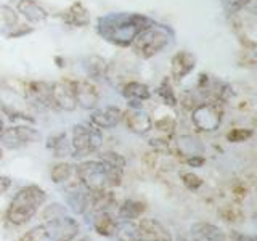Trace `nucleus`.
<instances>
[{"instance_id":"obj_30","label":"nucleus","mask_w":257,"mask_h":241,"mask_svg":"<svg viewBox=\"0 0 257 241\" xmlns=\"http://www.w3.org/2000/svg\"><path fill=\"white\" fill-rule=\"evenodd\" d=\"M249 2H251V0H223L222 4H223V10L233 15V13H238L243 10Z\"/></svg>"},{"instance_id":"obj_26","label":"nucleus","mask_w":257,"mask_h":241,"mask_svg":"<svg viewBox=\"0 0 257 241\" xmlns=\"http://www.w3.org/2000/svg\"><path fill=\"white\" fill-rule=\"evenodd\" d=\"M252 137V131L251 129H233L227 134V140L231 143H241L246 142Z\"/></svg>"},{"instance_id":"obj_29","label":"nucleus","mask_w":257,"mask_h":241,"mask_svg":"<svg viewBox=\"0 0 257 241\" xmlns=\"http://www.w3.org/2000/svg\"><path fill=\"white\" fill-rule=\"evenodd\" d=\"M153 127L156 129L159 132H164V134H172L174 129H175V120L171 117H161L158 120L153 123Z\"/></svg>"},{"instance_id":"obj_18","label":"nucleus","mask_w":257,"mask_h":241,"mask_svg":"<svg viewBox=\"0 0 257 241\" xmlns=\"http://www.w3.org/2000/svg\"><path fill=\"white\" fill-rule=\"evenodd\" d=\"M195 56L190 52H180L172 58V74L177 79H183L195 69Z\"/></svg>"},{"instance_id":"obj_19","label":"nucleus","mask_w":257,"mask_h":241,"mask_svg":"<svg viewBox=\"0 0 257 241\" xmlns=\"http://www.w3.org/2000/svg\"><path fill=\"white\" fill-rule=\"evenodd\" d=\"M18 12L31 23H44L48 18V13L36 0H20Z\"/></svg>"},{"instance_id":"obj_17","label":"nucleus","mask_w":257,"mask_h":241,"mask_svg":"<svg viewBox=\"0 0 257 241\" xmlns=\"http://www.w3.org/2000/svg\"><path fill=\"white\" fill-rule=\"evenodd\" d=\"M177 150L180 155L187 159L191 156H203L204 155V145L199 139L193 135H182L177 139Z\"/></svg>"},{"instance_id":"obj_5","label":"nucleus","mask_w":257,"mask_h":241,"mask_svg":"<svg viewBox=\"0 0 257 241\" xmlns=\"http://www.w3.org/2000/svg\"><path fill=\"white\" fill-rule=\"evenodd\" d=\"M172 31L163 26V24H156L153 23L151 26L147 29H143L139 36L134 40V48L139 52L145 58H150V56L159 53L161 50L171 44L172 40Z\"/></svg>"},{"instance_id":"obj_15","label":"nucleus","mask_w":257,"mask_h":241,"mask_svg":"<svg viewBox=\"0 0 257 241\" xmlns=\"http://www.w3.org/2000/svg\"><path fill=\"white\" fill-rule=\"evenodd\" d=\"M117 223L119 219L116 215H112L109 211H100V212H95L93 214V219H92V227L93 230L98 233L101 236H106V238H112L116 233L117 228Z\"/></svg>"},{"instance_id":"obj_13","label":"nucleus","mask_w":257,"mask_h":241,"mask_svg":"<svg viewBox=\"0 0 257 241\" xmlns=\"http://www.w3.org/2000/svg\"><path fill=\"white\" fill-rule=\"evenodd\" d=\"M191 241H227L225 231L209 222H198L190 228Z\"/></svg>"},{"instance_id":"obj_37","label":"nucleus","mask_w":257,"mask_h":241,"mask_svg":"<svg viewBox=\"0 0 257 241\" xmlns=\"http://www.w3.org/2000/svg\"><path fill=\"white\" fill-rule=\"evenodd\" d=\"M2 158H4V151H2V148H0V161H2Z\"/></svg>"},{"instance_id":"obj_10","label":"nucleus","mask_w":257,"mask_h":241,"mask_svg":"<svg viewBox=\"0 0 257 241\" xmlns=\"http://www.w3.org/2000/svg\"><path fill=\"white\" fill-rule=\"evenodd\" d=\"M52 100L56 108L64 111H74L77 108L74 96V82L61 80L52 84Z\"/></svg>"},{"instance_id":"obj_12","label":"nucleus","mask_w":257,"mask_h":241,"mask_svg":"<svg viewBox=\"0 0 257 241\" xmlns=\"http://www.w3.org/2000/svg\"><path fill=\"white\" fill-rule=\"evenodd\" d=\"M74 96H76L77 106L84 108V109H93L100 100L96 87L92 82H88V80H79V82H74Z\"/></svg>"},{"instance_id":"obj_31","label":"nucleus","mask_w":257,"mask_h":241,"mask_svg":"<svg viewBox=\"0 0 257 241\" xmlns=\"http://www.w3.org/2000/svg\"><path fill=\"white\" fill-rule=\"evenodd\" d=\"M158 93H159L161 96H163V100L166 101V104H171V106H175V103H177L175 93L172 92L171 85L167 84V80H164V82L161 84V87H159Z\"/></svg>"},{"instance_id":"obj_28","label":"nucleus","mask_w":257,"mask_h":241,"mask_svg":"<svg viewBox=\"0 0 257 241\" xmlns=\"http://www.w3.org/2000/svg\"><path fill=\"white\" fill-rule=\"evenodd\" d=\"M104 69H106V63L100 56H92L90 58V66L87 68V72L90 76H103Z\"/></svg>"},{"instance_id":"obj_2","label":"nucleus","mask_w":257,"mask_h":241,"mask_svg":"<svg viewBox=\"0 0 257 241\" xmlns=\"http://www.w3.org/2000/svg\"><path fill=\"white\" fill-rule=\"evenodd\" d=\"M77 182L88 191L112 190L120 185L122 171L106 164L101 159L82 161L74 167Z\"/></svg>"},{"instance_id":"obj_24","label":"nucleus","mask_w":257,"mask_h":241,"mask_svg":"<svg viewBox=\"0 0 257 241\" xmlns=\"http://www.w3.org/2000/svg\"><path fill=\"white\" fill-rule=\"evenodd\" d=\"M72 172H74V166L63 161V163H56L55 166H52L50 177L53 183H68Z\"/></svg>"},{"instance_id":"obj_23","label":"nucleus","mask_w":257,"mask_h":241,"mask_svg":"<svg viewBox=\"0 0 257 241\" xmlns=\"http://www.w3.org/2000/svg\"><path fill=\"white\" fill-rule=\"evenodd\" d=\"M47 147L50 148L55 156H72V150H71V143L66 142V134H56L48 139Z\"/></svg>"},{"instance_id":"obj_11","label":"nucleus","mask_w":257,"mask_h":241,"mask_svg":"<svg viewBox=\"0 0 257 241\" xmlns=\"http://www.w3.org/2000/svg\"><path fill=\"white\" fill-rule=\"evenodd\" d=\"M122 119L127 131L137 135H145L153 129V119L150 117L148 112L142 111L140 108H132L127 112H122Z\"/></svg>"},{"instance_id":"obj_3","label":"nucleus","mask_w":257,"mask_h":241,"mask_svg":"<svg viewBox=\"0 0 257 241\" xmlns=\"http://www.w3.org/2000/svg\"><path fill=\"white\" fill-rule=\"evenodd\" d=\"M45 201H47V193L42 187L34 183L26 185V187L20 188L18 193L10 201L5 212V219L13 227L26 225L42 209Z\"/></svg>"},{"instance_id":"obj_8","label":"nucleus","mask_w":257,"mask_h":241,"mask_svg":"<svg viewBox=\"0 0 257 241\" xmlns=\"http://www.w3.org/2000/svg\"><path fill=\"white\" fill-rule=\"evenodd\" d=\"M40 140V134L31 126H15L4 129L0 134V143L8 150H18L28 143H36Z\"/></svg>"},{"instance_id":"obj_7","label":"nucleus","mask_w":257,"mask_h":241,"mask_svg":"<svg viewBox=\"0 0 257 241\" xmlns=\"http://www.w3.org/2000/svg\"><path fill=\"white\" fill-rule=\"evenodd\" d=\"M191 120L201 132H214L222 124V109L217 103H199L191 112Z\"/></svg>"},{"instance_id":"obj_4","label":"nucleus","mask_w":257,"mask_h":241,"mask_svg":"<svg viewBox=\"0 0 257 241\" xmlns=\"http://www.w3.org/2000/svg\"><path fill=\"white\" fill-rule=\"evenodd\" d=\"M80 227L77 220L71 215H60L48 219L44 223L31 228L21 236L20 241H74L79 235Z\"/></svg>"},{"instance_id":"obj_27","label":"nucleus","mask_w":257,"mask_h":241,"mask_svg":"<svg viewBox=\"0 0 257 241\" xmlns=\"http://www.w3.org/2000/svg\"><path fill=\"white\" fill-rule=\"evenodd\" d=\"M182 182H183L185 187H187L188 190H191V191H196L201 185H203V179H201L199 175L193 174V172H183L182 174Z\"/></svg>"},{"instance_id":"obj_35","label":"nucleus","mask_w":257,"mask_h":241,"mask_svg":"<svg viewBox=\"0 0 257 241\" xmlns=\"http://www.w3.org/2000/svg\"><path fill=\"white\" fill-rule=\"evenodd\" d=\"M185 163H187L188 166H191V167H201L206 163V159H204V156H191V158L185 159Z\"/></svg>"},{"instance_id":"obj_6","label":"nucleus","mask_w":257,"mask_h":241,"mask_svg":"<svg viewBox=\"0 0 257 241\" xmlns=\"http://www.w3.org/2000/svg\"><path fill=\"white\" fill-rule=\"evenodd\" d=\"M103 135L101 129L90 124L87 127L84 124H77L72 127V140H71V150L72 156H87L90 153H95L101 147Z\"/></svg>"},{"instance_id":"obj_1","label":"nucleus","mask_w":257,"mask_h":241,"mask_svg":"<svg viewBox=\"0 0 257 241\" xmlns=\"http://www.w3.org/2000/svg\"><path fill=\"white\" fill-rule=\"evenodd\" d=\"M153 21L143 15L112 13L100 18L98 32L109 42L116 45H131L143 29L151 26Z\"/></svg>"},{"instance_id":"obj_14","label":"nucleus","mask_w":257,"mask_h":241,"mask_svg":"<svg viewBox=\"0 0 257 241\" xmlns=\"http://www.w3.org/2000/svg\"><path fill=\"white\" fill-rule=\"evenodd\" d=\"M122 120V111L116 106H106L103 109H96L90 114V124L98 129L116 127Z\"/></svg>"},{"instance_id":"obj_22","label":"nucleus","mask_w":257,"mask_h":241,"mask_svg":"<svg viewBox=\"0 0 257 241\" xmlns=\"http://www.w3.org/2000/svg\"><path fill=\"white\" fill-rule=\"evenodd\" d=\"M117 241H140L139 238V231H137V223L135 222H125V220H119L117 228L114 236Z\"/></svg>"},{"instance_id":"obj_36","label":"nucleus","mask_w":257,"mask_h":241,"mask_svg":"<svg viewBox=\"0 0 257 241\" xmlns=\"http://www.w3.org/2000/svg\"><path fill=\"white\" fill-rule=\"evenodd\" d=\"M4 129H5V126H4V119H2V116H0V134L4 132Z\"/></svg>"},{"instance_id":"obj_9","label":"nucleus","mask_w":257,"mask_h":241,"mask_svg":"<svg viewBox=\"0 0 257 241\" xmlns=\"http://www.w3.org/2000/svg\"><path fill=\"white\" fill-rule=\"evenodd\" d=\"M137 223V231H139L140 241H172V233L163 222L153 217H140Z\"/></svg>"},{"instance_id":"obj_33","label":"nucleus","mask_w":257,"mask_h":241,"mask_svg":"<svg viewBox=\"0 0 257 241\" xmlns=\"http://www.w3.org/2000/svg\"><path fill=\"white\" fill-rule=\"evenodd\" d=\"M12 183H13V180L8 175H0V196L8 191V188L12 187Z\"/></svg>"},{"instance_id":"obj_16","label":"nucleus","mask_w":257,"mask_h":241,"mask_svg":"<svg viewBox=\"0 0 257 241\" xmlns=\"http://www.w3.org/2000/svg\"><path fill=\"white\" fill-rule=\"evenodd\" d=\"M147 212V203L140 199H125L117 209V219L125 222H137Z\"/></svg>"},{"instance_id":"obj_34","label":"nucleus","mask_w":257,"mask_h":241,"mask_svg":"<svg viewBox=\"0 0 257 241\" xmlns=\"http://www.w3.org/2000/svg\"><path fill=\"white\" fill-rule=\"evenodd\" d=\"M231 239L233 241H257V238L254 235H247V233H238V231L231 233Z\"/></svg>"},{"instance_id":"obj_20","label":"nucleus","mask_w":257,"mask_h":241,"mask_svg":"<svg viewBox=\"0 0 257 241\" xmlns=\"http://www.w3.org/2000/svg\"><path fill=\"white\" fill-rule=\"evenodd\" d=\"M64 21L72 24V26H87L88 23H90V16H88V12L87 8L80 4V2H76L72 4L68 10H66V15H64Z\"/></svg>"},{"instance_id":"obj_25","label":"nucleus","mask_w":257,"mask_h":241,"mask_svg":"<svg viewBox=\"0 0 257 241\" xmlns=\"http://www.w3.org/2000/svg\"><path fill=\"white\" fill-rule=\"evenodd\" d=\"M100 159L104 161L106 164L112 166V167H117V169H122L125 167V159L119 155V153H114V151H104L100 155Z\"/></svg>"},{"instance_id":"obj_21","label":"nucleus","mask_w":257,"mask_h":241,"mask_svg":"<svg viewBox=\"0 0 257 241\" xmlns=\"http://www.w3.org/2000/svg\"><path fill=\"white\" fill-rule=\"evenodd\" d=\"M122 95L131 103H140V101H145L150 98L151 90L148 85H145L142 82H128L124 85Z\"/></svg>"},{"instance_id":"obj_32","label":"nucleus","mask_w":257,"mask_h":241,"mask_svg":"<svg viewBox=\"0 0 257 241\" xmlns=\"http://www.w3.org/2000/svg\"><path fill=\"white\" fill-rule=\"evenodd\" d=\"M0 13H2V18H4L7 26L13 28V24L18 23V15H16V12L12 10L10 7H2L0 8Z\"/></svg>"}]
</instances>
